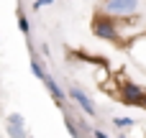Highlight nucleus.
I'll list each match as a JSON object with an SVG mask.
<instances>
[{
    "label": "nucleus",
    "mask_w": 146,
    "mask_h": 138,
    "mask_svg": "<svg viewBox=\"0 0 146 138\" xmlns=\"http://www.w3.org/2000/svg\"><path fill=\"white\" fill-rule=\"evenodd\" d=\"M90 28H92V36L100 38V41H108V44H115V46H123V33H121V20L118 15H110V13H95L92 20H90Z\"/></svg>",
    "instance_id": "f257e3e1"
},
{
    "label": "nucleus",
    "mask_w": 146,
    "mask_h": 138,
    "mask_svg": "<svg viewBox=\"0 0 146 138\" xmlns=\"http://www.w3.org/2000/svg\"><path fill=\"white\" fill-rule=\"evenodd\" d=\"M118 100L126 102V105H133V108H144V105H146V90L141 87V85L131 82V79H121Z\"/></svg>",
    "instance_id": "f03ea898"
},
{
    "label": "nucleus",
    "mask_w": 146,
    "mask_h": 138,
    "mask_svg": "<svg viewBox=\"0 0 146 138\" xmlns=\"http://www.w3.org/2000/svg\"><path fill=\"white\" fill-rule=\"evenodd\" d=\"M67 92H69V100H72V102H74V105H77L85 115H90V118H95V115H98V105L92 102V97H87V92H85L82 87L72 85Z\"/></svg>",
    "instance_id": "7ed1b4c3"
},
{
    "label": "nucleus",
    "mask_w": 146,
    "mask_h": 138,
    "mask_svg": "<svg viewBox=\"0 0 146 138\" xmlns=\"http://www.w3.org/2000/svg\"><path fill=\"white\" fill-rule=\"evenodd\" d=\"M141 0H103V10L110 15H133L139 10Z\"/></svg>",
    "instance_id": "20e7f679"
},
{
    "label": "nucleus",
    "mask_w": 146,
    "mask_h": 138,
    "mask_svg": "<svg viewBox=\"0 0 146 138\" xmlns=\"http://www.w3.org/2000/svg\"><path fill=\"white\" fill-rule=\"evenodd\" d=\"M46 90H49V95H51V100H54V105H59V108H67V97H69V92H64L59 85H56V79L49 74L46 77Z\"/></svg>",
    "instance_id": "39448f33"
},
{
    "label": "nucleus",
    "mask_w": 146,
    "mask_h": 138,
    "mask_svg": "<svg viewBox=\"0 0 146 138\" xmlns=\"http://www.w3.org/2000/svg\"><path fill=\"white\" fill-rule=\"evenodd\" d=\"M28 64H31V72H33V77H36L38 82H46L49 72H46V69H44V64L38 61V54H36V49H31V59H28Z\"/></svg>",
    "instance_id": "423d86ee"
},
{
    "label": "nucleus",
    "mask_w": 146,
    "mask_h": 138,
    "mask_svg": "<svg viewBox=\"0 0 146 138\" xmlns=\"http://www.w3.org/2000/svg\"><path fill=\"white\" fill-rule=\"evenodd\" d=\"M15 18H18V28H21V33L26 36V41H31V23H28V15L18 8V10H15Z\"/></svg>",
    "instance_id": "0eeeda50"
},
{
    "label": "nucleus",
    "mask_w": 146,
    "mask_h": 138,
    "mask_svg": "<svg viewBox=\"0 0 146 138\" xmlns=\"http://www.w3.org/2000/svg\"><path fill=\"white\" fill-rule=\"evenodd\" d=\"M64 128L69 131V136H72V138H82V136H85V133H82V128H80V125L74 123V118H72L69 113L64 115Z\"/></svg>",
    "instance_id": "6e6552de"
},
{
    "label": "nucleus",
    "mask_w": 146,
    "mask_h": 138,
    "mask_svg": "<svg viewBox=\"0 0 146 138\" xmlns=\"http://www.w3.org/2000/svg\"><path fill=\"white\" fill-rule=\"evenodd\" d=\"M5 133L8 138H28L26 125H15V123H5Z\"/></svg>",
    "instance_id": "1a4fd4ad"
},
{
    "label": "nucleus",
    "mask_w": 146,
    "mask_h": 138,
    "mask_svg": "<svg viewBox=\"0 0 146 138\" xmlns=\"http://www.w3.org/2000/svg\"><path fill=\"white\" fill-rule=\"evenodd\" d=\"M113 120V125L118 128V131H126V128H133L136 125V120L133 118H126V115H115V118H110Z\"/></svg>",
    "instance_id": "9d476101"
},
{
    "label": "nucleus",
    "mask_w": 146,
    "mask_h": 138,
    "mask_svg": "<svg viewBox=\"0 0 146 138\" xmlns=\"http://www.w3.org/2000/svg\"><path fill=\"white\" fill-rule=\"evenodd\" d=\"M5 123H15V125H26V118H23L21 113H10V115L5 118Z\"/></svg>",
    "instance_id": "9b49d317"
},
{
    "label": "nucleus",
    "mask_w": 146,
    "mask_h": 138,
    "mask_svg": "<svg viewBox=\"0 0 146 138\" xmlns=\"http://www.w3.org/2000/svg\"><path fill=\"white\" fill-rule=\"evenodd\" d=\"M80 128H82V133H85V136H92V131H95V128H90V123H87L85 118H80Z\"/></svg>",
    "instance_id": "f8f14e48"
},
{
    "label": "nucleus",
    "mask_w": 146,
    "mask_h": 138,
    "mask_svg": "<svg viewBox=\"0 0 146 138\" xmlns=\"http://www.w3.org/2000/svg\"><path fill=\"white\" fill-rule=\"evenodd\" d=\"M51 3H54V0H33V3H31V8H33V10H41L44 5H51Z\"/></svg>",
    "instance_id": "ddd939ff"
},
{
    "label": "nucleus",
    "mask_w": 146,
    "mask_h": 138,
    "mask_svg": "<svg viewBox=\"0 0 146 138\" xmlns=\"http://www.w3.org/2000/svg\"><path fill=\"white\" fill-rule=\"evenodd\" d=\"M92 138H110V136H108L105 131H100V128H95V131H92Z\"/></svg>",
    "instance_id": "4468645a"
},
{
    "label": "nucleus",
    "mask_w": 146,
    "mask_h": 138,
    "mask_svg": "<svg viewBox=\"0 0 146 138\" xmlns=\"http://www.w3.org/2000/svg\"><path fill=\"white\" fill-rule=\"evenodd\" d=\"M41 54H44V59H49V46L46 44H41Z\"/></svg>",
    "instance_id": "2eb2a0df"
},
{
    "label": "nucleus",
    "mask_w": 146,
    "mask_h": 138,
    "mask_svg": "<svg viewBox=\"0 0 146 138\" xmlns=\"http://www.w3.org/2000/svg\"><path fill=\"white\" fill-rule=\"evenodd\" d=\"M115 138H128V136H126V133H123V131H121V133H118V136H115Z\"/></svg>",
    "instance_id": "dca6fc26"
}]
</instances>
